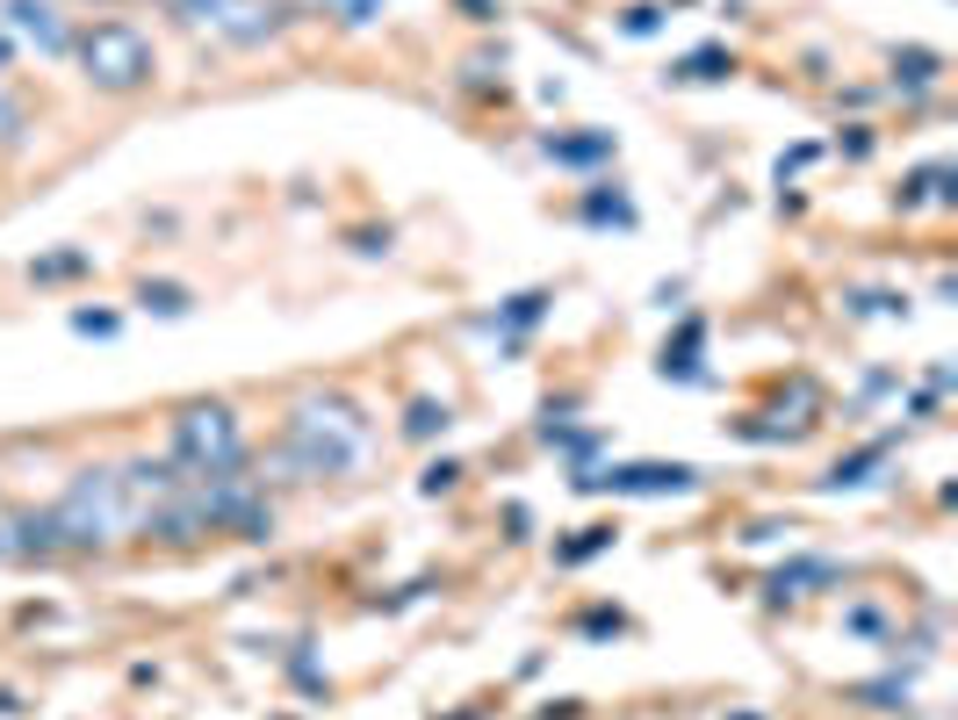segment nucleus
<instances>
[{"mask_svg": "<svg viewBox=\"0 0 958 720\" xmlns=\"http://www.w3.org/2000/svg\"><path fill=\"white\" fill-rule=\"evenodd\" d=\"M619 490H685L692 483V468H619Z\"/></svg>", "mask_w": 958, "mask_h": 720, "instance_id": "obj_4", "label": "nucleus"}, {"mask_svg": "<svg viewBox=\"0 0 958 720\" xmlns=\"http://www.w3.org/2000/svg\"><path fill=\"white\" fill-rule=\"evenodd\" d=\"M180 454L195 461L202 476H231V468H239V425H231V411L195 403V411L180 419Z\"/></svg>", "mask_w": 958, "mask_h": 720, "instance_id": "obj_2", "label": "nucleus"}, {"mask_svg": "<svg viewBox=\"0 0 958 720\" xmlns=\"http://www.w3.org/2000/svg\"><path fill=\"white\" fill-rule=\"evenodd\" d=\"M340 15L346 22H368V15H375V0H340Z\"/></svg>", "mask_w": 958, "mask_h": 720, "instance_id": "obj_6", "label": "nucleus"}, {"mask_svg": "<svg viewBox=\"0 0 958 720\" xmlns=\"http://www.w3.org/2000/svg\"><path fill=\"white\" fill-rule=\"evenodd\" d=\"M144 303H152V310H166V318H180V310H188V296H180V288H152V281H144Z\"/></svg>", "mask_w": 958, "mask_h": 720, "instance_id": "obj_5", "label": "nucleus"}, {"mask_svg": "<svg viewBox=\"0 0 958 720\" xmlns=\"http://www.w3.org/2000/svg\"><path fill=\"white\" fill-rule=\"evenodd\" d=\"M8 15H15V29H29V37H37V43H51V51L65 43L59 8H51V0H8Z\"/></svg>", "mask_w": 958, "mask_h": 720, "instance_id": "obj_3", "label": "nucleus"}, {"mask_svg": "<svg viewBox=\"0 0 958 720\" xmlns=\"http://www.w3.org/2000/svg\"><path fill=\"white\" fill-rule=\"evenodd\" d=\"M0 130H15V108H8V101H0Z\"/></svg>", "mask_w": 958, "mask_h": 720, "instance_id": "obj_7", "label": "nucleus"}, {"mask_svg": "<svg viewBox=\"0 0 958 720\" xmlns=\"http://www.w3.org/2000/svg\"><path fill=\"white\" fill-rule=\"evenodd\" d=\"M80 59H87V80L108 87V94H130V87L152 80V43L130 22H94L80 37Z\"/></svg>", "mask_w": 958, "mask_h": 720, "instance_id": "obj_1", "label": "nucleus"}]
</instances>
